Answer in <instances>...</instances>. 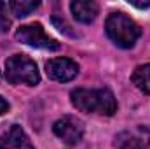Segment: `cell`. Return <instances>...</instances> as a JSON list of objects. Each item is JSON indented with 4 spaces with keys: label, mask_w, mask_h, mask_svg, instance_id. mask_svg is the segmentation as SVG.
<instances>
[{
    "label": "cell",
    "mask_w": 150,
    "mask_h": 149,
    "mask_svg": "<svg viewBox=\"0 0 150 149\" xmlns=\"http://www.w3.org/2000/svg\"><path fill=\"white\" fill-rule=\"evenodd\" d=\"M119 149H143V142L138 137H127L119 140Z\"/></svg>",
    "instance_id": "8fae6325"
},
{
    "label": "cell",
    "mask_w": 150,
    "mask_h": 149,
    "mask_svg": "<svg viewBox=\"0 0 150 149\" xmlns=\"http://www.w3.org/2000/svg\"><path fill=\"white\" fill-rule=\"evenodd\" d=\"M4 142H5V148L7 149H35L32 146L28 135L25 133V130L19 125H11L7 128Z\"/></svg>",
    "instance_id": "ba28073f"
},
{
    "label": "cell",
    "mask_w": 150,
    "mask_h": 149,
    "mask_svg": "<svg viewBox=\"0 0 150 149\" xmlns=\"http://www.w3.org/2000/svg\"><path fill=\"white\" fill-rule=\"evenodd\" d=\"M16 39L26 46L38 47V49H49V51L59 49V42H56L52 37H49L40 23H30V25L19 27L16 32Z\"/></svg>",
    "instance_id": "277c9868"
},
{
    "label": "cell",
    "mask_w": 150,
    "mask_h": 149,
    "mask_svg": "<svg viewBox=\"0 0 150 149\" xmlns=\"http://www.w3.org/2000/svg\"><path fill=\"white\" fill-rule=\"evenodd\" d=\"M9 109H11L9 102H7L5 98H2V97H0V116H2V114H7V112H9Z\"/></svg>",
    "instance_id": "4fadbf2b"
},
{
    "label": "cell",
    "mask_w": 150,
    "mask_h": 149,
    "mask_svg": "<svg viewBox=\"0 0 150 149\" xmlns=\"http://www.w3.org/2000/svg\"><path fill=\"white\" fill-rule=\"evenodd\" d=\"M70 98L75 109H79L80 112L112 116L117 111V100L108 88H98V90L77 88L70 93Z\"/></svg>",
    "instance_id": "6da1fadb"
},
{
    "label": "cell",
    "mask_w": 150,
    "mask_h": 149,
    "mask_svg": "<svg viewBox=\"0 0 150 149\" xmlns=\"http://www.w3.org/2000/svg\"><path fill=\"white\" fill-rule=\"evenodd\" d=\"M0 149H7V148H5V142H4V139H2V137H0Z\"/></svg>",
    "instance_id": "9a60e30c"
},
{
    "label": "cell",
    "mask_w": 150,
    "mask_h": 149,
    "mask_svg": "<svg viewBox=\"0 0 150 149\" xmlns=\"http://www.w3.org/2000/svg\"><path fill=\"white\" fill-rule=\"evenodd\" d=\"M7 9H9V5L5 2H0V34L7 32L9 27H11V19L7 16Z\"/></svg>",
    "instance_id": "7c38bea8"
},
{
    "label": "cell",
    "mask_w": 150,
    "mask_h": 149,
    "mask_svg": "<svg viewBox=\"0 0 150 149\" xmlns=\"http://www.w3.org/2000/svg\"><path fill=\"white\" fill-rule=\"evenodd\" d=\"M105 30L107 35L113 40V44H117L122 49L133 47L142 35V28L136 25V21L126 16L124 12H112L107 18Z\"/></svg>",
    "instance_id": "7a4b0ae2"
},
{
    "label": "cell",
    "mask_w": 150,
    "mask_h": 149,
    "mask_svg": "<svg viewBox=\"0 0 150 149\" xmlns=\"http://www.w3.org/2000/svg\"><path fill=\"white\" fill-rule=\"evenodd\" d=\"M52 130H54V135L61 139L65 144L74 146L84 135V123L75 116H61L54 123Z\"/></svg>",
    "instance_id": "5b68a950"
},
{
    "label": "cell",
    "mask_w": 150,
    "mask_h": 149,
    "mask_svg": "<svg viewBox=\"0 0 150 149\" xmlns=\"http://www.w3.org/2000/svg\"><path fill=\"white\" fill-rule=\"evenodd\" d=\"M7 5H9V9L12 11L14 16L25 18V16H28L30 12H33V11L37 9L38 2H11V4H7Z\"/></svg>",
    "instance_id": "30bf717a"
},
{
    "label": "cell",
    "mask_w": 150,
    "mask_h": 149,
    "mask_svg": "<svg viewBox=\"0 0 150 149\" xmlns=\"http://www.w3.org/2000/svg\"><path fill=\"white\" fill-rule=\"evenodd\" d=\"M45 74L49 79L58 82H68L77 77L79 65L70 58H52L45 63Z\"/></svg>",
    "instance_id": "8992f818"
},
{
    "label": "cell",
    "mask_w": 150,
    "mask_h": 149,
    "mask_svg": "<svg viewBox=\"0 0 150 149\" xmlns=\"http://www.w3.org/2000/svg\"><path fill=\"white\" fill-rule=\"evenodd\" d=\"M72 14L80 23H93L98 16V4L93 0H74L70 4Z\"/></svg>",
    "instance_id": "52a82bcc"
},
{
    "label": "cell",
    "mask_w": 150,
    "mask_h": 149,
    "mask_svg": "<svg viewBox=\"0 0 150 149\" xmlns=\"http://www.w3.org/2000/svg\"><path fill=\"white\" fill-rule=\"evenodd\" d=\"M129 4H131V5H134V7H140V9L150 7V0H149V2H136V0H131Z\"/></svg>",
    "instance_id": "5bb4252c"
},
{
    "label": "cell",
    "mask_w": 150,
    "mask_h": 149,
    "mask_svg": "<svg viewBox=\"0 0 150 149\" xmlns=\"http://www.w3.org/2000/svg\"><path fill=\"white\" fill-rule=\"evenodd\" d=\"M5 79L11 84L35 86L40 81L37 63L26 54H14L5 62Z\"/></svg>",
    "instance_id": "3957f363"
},
{
    "label": "cell",
    "mask_w": 150,
    "mask_h": 149,
    "mask_svg": "<svg viewBox=\"0 0 150 149\" xmlns=\"http://www.w3.org/2000/svg\"><path fill=\"white\" fill-rule=\"evenodd\" d=\"M131 81H133V84H134L140 91L150 95V63L136 67L134 72H133V75H131Z\"/></svg>",
    "instance_id": "9c48e42d"
}]
</instances>
